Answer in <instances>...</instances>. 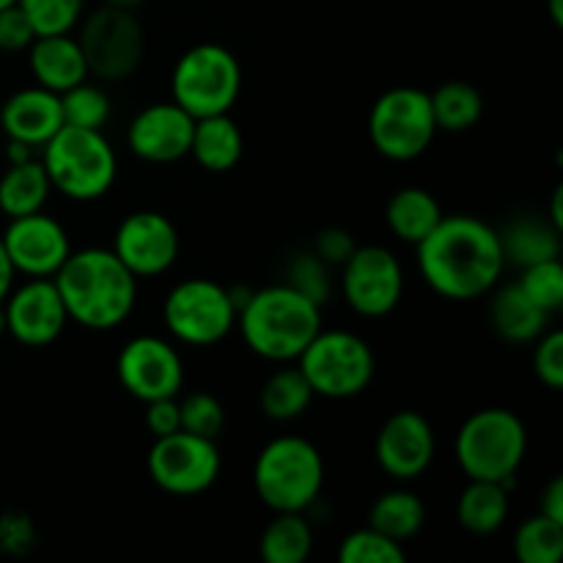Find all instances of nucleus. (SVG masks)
Masks as SVG:
<instances>
[{"label": "nucleus", "instance_id": "10", "mask_svg": "<svg viewBox=\"0 0 563 563\" xmlns=\"http://www.w3.org/2000/svg\"><path fill=\"white\" fill-rule=\"evenodd\" d=\"M165 328L190 346H214L234 330L236 308L229 289L209 278H190L168 291L163 306Z\"/></svg>", "mask_w": 563, "mask_h": 563}, {"label": "nucleus", "instance_id": "24", "mask_svg": "<svg viewBox=\"0 0 563 563\" xmlns=\"http://www.w3.org/2000/svg\"><path fill=\"white\" fill-rule=\"evenodd\" d=\"M385 220H388L394 236L418 245L443 220V209H440L438 198L423 187H401L399 192L390 196L388 207H385Z\"/></svg>", "mask_w": 563, "mask_h": 563}, {"label": "nucleus", "instance_id": "28", "mask_svg": "<svg viewBox=\"0 0 563 563\" xmlns=\"http://www.w3.org/2000/svg\"><path fill=\"white\" fill-rule=\"evenodd\" d=\"M427 522V506L410 489H390L374 500L368 511V528L396 539V542H410Z\"/></svg>", "mask_w": 563, "mask_h": 563}, {"label": "nucleus", "instance_id": "50", "mask_svg": "<svg viewBox=\"0 0 563 563\" xmlns=\"http://www.w3.org/2000/svg\"><path fill=\"white\" fill-rule=\"evenodd\" d=\"M11 3H16V0H0V9H5V5H11Z\"/></svg>", "mask_w": 563, "mask_h": 563}, {"label": "nucleus", "instance_id": "35", "mask_svg": "<svg viewBox=\"0 0 563 563\" xmlns=\"http://www.w3.org/2000/svg\"><path fill=\"white\" fill-rule=\"evenodd\" d=\"M517 284L542 311L555 313L563 308V267L559 258H544L522 267V278Z\"/></svg>", "mask_w": 563, "mask_h": 563}, {"label": "nucleus", "instance_id": "45", "mask_svg": "<svg viewBox=\"0 0 563 563\" xmlns=\"http://www.w3.org/2000/svg\"><path fill=\"white\" fill-rule=\"evenodd\" d=\"M14 267H11L9 256H5L3 251V242H0V306H3V300L9 297L11 286H14Z\"/></svg>", "mask_w": 563, "mask_h": 563}, {"label": "nucleus", "instance_id": "11", "mask_svg": "<svg viewBox=\"0 0 563 563\" xmlns=\"http://www.w3.org/2000/svg\"><path fill=\"white\" fill-rule=\"evenodd\" d=\"M77 44L86 58L88 75L99 80L119 82L141 66L146 36L135 11L99 5L82 20Z\"/></svg>", "mask_w": 563, "mask_h": 563}, {"label": "nucleus", "instance_id": "3", "mask_svg": "<svg viewBox=\"0 0 563 563\" xmlns=\"http://www.w3.org/2000/svg\"><path fill=\"white\" fill-rule=\"evenodd\" d=\"M242 341L264 361L291 363L322 330V306L308 300L289 284L251 291L236 311Z\"/></svg>", "mask_w": 563, "mask_h": 563}, {"label": "nucleus", "instance_id": "21", "mask_svg": "<svg viewBox=\"0 0 563 563\" xmlns=\"http://www.w3.org/2000/svg\"><path fill=\"white\" fill-rule=\"evenodd\" d=\"M27 64H31L33 77L42 88L55 93H64L75 88L88 77L86 58L69 33H55V36H36L27 47Z\"/></svg>", "mask_w": 563, "mask_h": 563}, {"label": "nucleus", "instance_id": "23", "mask_svg": "<svg viewBox=\"0 0 563 563\" xmlns=\"http://www.w3.org/2000/svg\"><path fill=\"white\" fill-rule=\"evenodd\" d=\"M242 148H245V141H242L240 126L229 119V113L196 119V124H192L190 154L209 174H225V170L234 168L242 157Z\"/></svg>", "mask_w": 563, "mask_h": 563}, {"label": "nucleus", "instance_id": "7", "mask_svg": "<svg viewBox=\"0 0 563 563\" xmlns=\"http://www.w3.org/2000/svg\"><path fill=\"white\" fill-rule=\"evenodd\" d=\"M297 361L313 396L324 399L361 396L372 385L377 368L372 346L350 330H319Z\"/></svg>", "mask_w": 563, "mask_h": 563}, {"label": "nucleus", "instance_id": "9", "mask_svg": "<svg viewBox=\"0 0 563 563\" xmlns=\"http://www.w3.org/2000/svg\"><path fill=\"white\" fill-rule=\"evenodd\" d=\"M368 135L374 148L394 163L421 157L438 135L429 93L410 86L385 91L368 113Z\"/></svg>", "mask_w": 563, "mask_h": 563}, {"label": "nucleus", "instance_id": "39", "mask_svg": "<svg viewBox=\"0 0 563 563\" xmlns=\"http://www.w3.org/2000/svg\"><path fill=\"white\" fill-rule=\"evenodd\" d=\"M537 352H533V372L537 377L548 385L550 390L563 388V333L553 330V333L539 335Z\"/></svg>", "mask_w": 563, "mask_h": 563}, {"label": "nucleus", "instance_id": "2", "mask_svg": "<svg viewBox=\"0 0 563 563\" xmlns=\"http://www.w3.org/2000/svg\"><path fill=\"white\" fill-rule=\"evenodd\" d=\"M53 280L66 313L80 328L113 330L135 308L137 278L104 247L71 251Z\"/></svg>", "mask_w": 563, "mask_h": 563}, {"label": "nucleus", "instance_id": "32", "mask_svg": "<svg viewBox=\"0 0 563 563\" xmlns=\"http://www.w3.org/2000/svg\"><path fill=\"white\" fill-rule=\"evenodd\" d=\"M563 553V522L537 515L515 533V555L522 563H559Z\"/></svg>", "mask_w": 563, "mask_h": 563}, {"label": "nucleus", "instance_id": "18", "mask_svg": "<svg viewBox=\"0 0 563 563\" xmlns=\"http://www.w3.org/2000/svg\"><path fill=\"white\" fill-rule=\"evenodd\" d=\"M432 423L416 410H399L379 427L374 456L383 473L396 482H412L423 476L434 460Z\"/></svg>", "mask_w": 563, "mask_h": 563}, {"label": "nucleus", "instance_id": "15", "mask_svg": "<svg viewBox=\"0 0 563 563\" xmlns=\"http://www.w3.org/2000/svg\"><path fill=\"white\" fill-rule=\"evenodd\" d=\"M0 242L14 273L27 275V278H53L71 253L64 225L44 212L11 218Z\"/></svg>", "mask_w": 563, "mask_h": 563}, {"label": "nucleus", "instance_id": "43", "mask_svg": "<svg viewBox=\"0 0 563 563\" xmlns=\"http://www.w3.org/2000/svg\"><path fill=\"white\" fill-rule=\"evenodd\" d=\"M146 427L154 438H165V434L179 432L181 418H179V401H176V396L146 401Z\"/></svg>", "mask_w": 563, "mask_h": 563}, {"label": "nucleus", "instance_id": "26", "mask_svg": "<svg viewBox=\"0 0 563 563\" xmlns=\"http://www.w3.org/2000/svg\"><path fill=\"white\" fill-rule=\"evenodd\" d=\"M456 517L465 531L476 533V537H489V533L500 531L509 517V493L500 487V482L471 478L456 504Z\"/></svg>", "mask_w": 563, "mask_h": 563}, {"label": "nucleus", "instance_id": "13", "mask_svg": "<svg viewBox=\"0 0 563 563\" xmlns=\"http://www.w3.org/2000/svg\"><path fill=\"white\" fill-rule=\"evenodd\" d=\"M344 297L361 317H388L405 295V269L383 245L355 247L344 264Z\"/></svg>", "mask_w": 563, "mask_h": 563}, {"label": "nucleus", "instance_id": "40", "mask_svg": "<svg viewBox=\"0 0 563 563\" xmlns=\"http://www.w3.org/2000/svg\"><path fill=\"white\" fill-rule=\"evenodd\" d=\"M33 544H36V528L31 517L16 509L5 511L0 517V550L9 555H25L31 553Z\"/></svg>", "mask_w": 563, "mask_h": 563}, {"label": "nucleus", "instance_id": "30", "mask_svg": "<svg viewBox=\"0 0 563 563\" xmlns=\"http://www.w3.org/2000/svg\"><path fill=\"white\" fill-rule=\"evenodd\" d=\"M432 102V115L438 130L445 132H467L482 121L484 99L476 86L465 80H449L429 93Z\"/></svg>", "mask_w": 563, "mask_h": 563}, {"label": "nucleus", "instance_id": "6", "mask_svg": "<svg viewBox=\"0 0 563 563\" xmlns=\"http://www.w3.org/2000/svg\"><path fill=\"white\" fill-rule=\"evenodd\" d=\"M528 454V432L520 416L506 407L478 410L456 434V460L467 478L504 482L517 476Z\"/></svg>", "mask_w": 563, "mask_h": 563}, {"label": "nucleus", "instance_id": "33", "mask_svg": "<svg viewBox=\"0 0 563 563\" xmlns=\"http://www.w3.org/2000/svg\"><path fill=\"white\" fill-rule=\"evenodd\" d=\"M60 97V115L64 124L82 126V130H102L110 119V99L108 93L91 82H77L69 91L58 93Z\"/></svg>", "mask_w": 563, "mask_h": 563}, {"label": "nucleus", "instance_id": "34", "mask_svg": "<svg viewBox=\"0 0 563 563\" xmlns=\"http://www.w3.org/2000/svg\"><path fill=\"white\" fill-rule=\"evenodd\" d=\"M341 563H401L405 561V548L396 539L374 531V528H361L352 531L339 548Z\"/></svg>", "mask_w": 563, "mask_h": 563}, {"label": "nucleus", "instance_id": "42", "mask_svg": "<svg viewBox=\"0 0 563 563\" xmlns=\"http://www.w3.org/2000/svg\"><path fill=\"white\" fill-rule=\"evenodd\" d=\"M355 240H352V234L346 229H322L317 234V240H313V253H317L319 258H322L328 267H341V264L346 262V258L355 253Z\"/></svg>", "mask_w": 563, "mask_h": 563}, {"label": "nucleus", "instance_id": "5", "mask_svg": "<svg viewBox=\"0 0 563 563\" xmlns=\"http://www.w3.org/2000/svg\"><path fill=\"white\" fill-rule=\"evenodd\" d=\"M324 462L306 438H275L258 454L253 487L273 511H308L322 495Z\"/></svg>", "mask_w": 563, "mask_h": 563}, {"label": "nucleus", "instance_id": "41", "mask_svg": "<svg viewBox=\"0 0 563 563\" xmlns=\"http://www.w3.org/2000/svg\"><path fill=\"white\" fill-rule=\"evenodd\" d=\"M36 38V31L27 22L25 11L16 3L0 9V49L3 53H20V49H27Z\"/></svg>", "mask_w": 563, "mask_h": 563}, {"label": "nucleus", "instance_id": "22", "mask_svg": "<svg viewBox=\"0 0 563 563\" xmlns=\"http://www.w3.org/2000/svg\"><path fill=\"white\" fill-rule=\"evenodd\" d=\"M548 311L537 306L520 284H509L493 297L489 302V322H493L495 333L506 339L509 344H528L537 341L548 328Z\"/></svg>", "mask_w": 563, "mask_h": 563}, {"label": "nucleus", "instance_id": "31", "mask_svg": "<svg viewBox=\"0 0 563 563\" xmlns=\"http://www.w3.org/2000/svg\"><path fill=\"white\" fill-rule=\"evenodd\" d=\"M313 390L308 385V379L302 377V372L297 366L278 368L275 374H269V379L262 388V410L264 416L273 418V421L286 423L300 418L302 412L311 407Z\"/></svg>", "mask_w": 563, "mask_h": 563}, {"label": "nucleus", "instance_id": "46", "mask_svg": "<svg viewBox=\"0 0 563 563\" xmlns=\"http://www.w3.org/2000/svg\"><path fill=\"white\" fill-rule=\"evenodd\" d=\"M5 157H9V165L11 163H25V159H33V148L27 146V143L9 141V148H5Z\"/></svg>", "mask_w": 563, "mask_h": 563}, {"label": "nucleus", "instance_id": "48", "mask_svg": "<svg viewBox=\"0 0 563 563\" xmlns=\"http://www.w3.org/2000/svg\"><path fill=\"white\" fill-rule=\"evenodd\" d=\"M146 0H104V5H113V9H124V11H137Z\"/></svg>", "mask_w": 563, "mask_h": 563}, {"label": "nucleus", "instance_id": "8", "mask_svg": "<svg viewBox=\"0 0 563 563\" xmlns=\"http://www.w3.org/2000/svg\"><path fill=\"white\" fill-rule=\"evenodd\" d=\"M174 102L192 119L229 113L242 91V69L220 44H196L174 66Z\"/></svg>", "mask_w": 563, "mask_h": 563}, {"label": "nucleus", "instance_id": "37", "mask_svg": "<svg viewBox=\"0 0 563 563\" xmlns=\"http://www.w3.org/2000/svg\"><path fill=\"white\" fill-rule=\"evenodd\" d=\"M179 418L181 429L190 434H198V438L214 440L220 438L225 427V410L212 394H190L185 401H179Z\"/></svg>", "mask_w": 563, "mask_h": 563}, {"label": "nucleus", "instance_id": "27", "mask_svg": "<svg viewBox=\"0 0 563 563\" xmlns=\"http://www.w3.org/2000/svg\"><path fill=\"white\" fill-rule=\"evenodd\" d=\"M258 550L267 563H306L313 550V531L306 511H275V520L264 528Z\"/></svg>", "mask_w": 563, "mask_h": 563}, {"label": "nucleus", "instance_id": "44", "mask_svg": "<svg viewBox=\"0 0 563 563\" xmlns=\"http://www.w3.org/2000/svg\"><path fill=\"white\" fill-rule=\"evenodd\" d=\"M539 515L550 517V520H555V522H563V478L561 476H555L553 482L542 489Z\"/></svg>", "mask_w": 563, "mask_h": 563}, {"label": "nucleus", "instance_id": "19", "mask_svg": "<svg viewBox=\"0 0 563 563\" xmlns=\"http://www.w3.org/2000/svg\"><path fill=\"white\" fill-rule=\"evenodd\" d=\"M192 119L176 102H157L143 108L126 130V146L143 163H176L190 154Z\"/></svg>", "mask_w": 563, "mask_h": 563}, {"label": "nucleus", "instance_id": "49", "mask_svg": "<svg viewBox=\"0 0 563 563\" xmlns=\"http://www.w3.org/2000/svg\"><path fill=\"white\" fill-rule=\"evenodd\" d=\"M550 14L555 25H563V0H550Z\"/></svg>", "mask_w": 563, "mask_h": 563}, {"label": "nucleus", "instance_id": "4", "mask_svg": "<svg viewBox=\"0 0 563 563\" xmlns=\"http://www.w3.org/2000/svg\"><path fill=\"white\" fill-rule=\"evenodd\" d=\"M49 185L71 201H97L113 187L119 159L102 130L64 124L42 146Z\"/></svg>", "mask_w": 563, "mask_h": 563}, {"label": "nucleus", "instance_id": "36", "mask_svg": "<svg viewBox=\"0 0 563 563\" xmlns=\"http://www.w3.org/2000/svg\"><path fill=\"white\" fill-rule=\"evenodd\" d=\"M16 5L25 11L36 36L71 33L82 14V0H16Z\"/></svg>", "mask_w": 563, "mask_h": 563}, {"label": "nucleus", "instance_id": "20", "mask_svg": "<svg viewBox=\"0 0 563 563\" xmlns=\"http://www.w3.org/2000/svg\"><path fill=\"white\" fill-rule=\"evenodd\" d=\"M0 126L9 141L27 143L31 148H42L55 132L64 126L60 115V97L47 88H22L5 99L0 110Z\"/></svg>", "mask_w": 563, "mask_h": 563}, {"label": "nucleus", "instance_id": "16", "mask_svg": "<svg viewBox=\"0 0 563 563\" xmlns=\"http://www.w3.org/2000/svg\"><path fill=\"white\" fill-rule=\"evenodd\" d=\"M113 253L135 278H157L179 258V231L159 212H132L115 229Z\"/></svg>", "mask_w": 563, "mask_h": 563}, {"label": "nucleus", "instance_id": "47", "mask_svg": "<svg viewBox=\"0 0 563 563\" xmlns=\"http://www.w3.org/2000/svg\"><path fill=\"white\" fill-rule=\"evenodd\" d=\"M550 223L555 225V229L563 231V187H559L553 196V209H550Z\"/></svg>", "mask_w": 563, "mask_h": 563}, {"label": "nucleus", "instance_id": "12", "mask_svg": "<svg viewBox=\"0 0 563 563\" xmlns=\"http://www.w3.org/2000/svg\"><path fill=\"white\" fill-rule=\"evenodd\" d=\"M148 476L163 493L192 498L218 482L220 451L214 440L179 429L154 440L148 451Z\"/></svg>", "mask_w": 563, "mask_h": 563}, {"label": "nucleus", "instance_id": "25", "mask_svg": "<svg viewBox=\"0 0 563 563\" xmlns=\"http://www.w3.org/2000/svg\"><path fill=\"white\" fill-rule=\"evenodd\" d=\"M49 190H53V185H49L47 170L38 159L11 163L9 170L0 176V212L9 220L42 212Z\"/></svg>", "mask_w": 563, "mask_h": 563}, {"label": "nucleus", "instance_id": "29", "mask_svg": "<svg viewBox=\"0 0 563 563\" xmlns=\"http://www.w3.org/2000/svg\"><path fill=\"white\" fill-rule=\"evenodd\" d=\"M500 245H504L506 262L528 267V264L561 256V231L550 220L522 218L500 234Z\"/></svg>", "mask_w": 563, "mask_h": 563}, {"label": "nucleus", "instance_id": "14", "mask_svg": "<svg viewBox=\"0 0 563 563\" xmlns=\"http://www.w3.org/2000/svg\"><path fill=\"white\" fill-rule=\"evenodd\" d=\"M119 383L137 401L165 399L176 396L185 383V366L174 344L159 335H135L126 341L115 361Z\"/></svg>", "mask_w": 563, "mask_h": 563}, {"label": "nucleus", "instance_id": "17", "mask_svg": "<svg viewBox=\"0 0 563 563\" xmlns=\"http://www.w3.org/2000/svg\"><path fill=\"white\" fill-rule=\"evenodd\" d=\"M5 330L22 346H49L69 324L53 278H31L3 300Z\"/></svg>", "mask_w": 563, "mask_h": 563}, {"label": "nucleus", "instance_id": "38", "mask_svg": "<svg viewBox=\"0 0 563 563\" xmlns=\"http://www.w3.org/2000/svg\"><path fill=\"white\" fill-rule=\"evenodd\" d=\"M286 284L291 289H297L300 295H306L308 300H313L317 306H324L330 297V267L317 256L313 251L300 253V256L291 258L289 269H286Z\"/></svg>", "mask_w": 563, "mask_h": 563}, {"label": "nucleus", "instance_id": "1", "mask_svg": "<svg viewBox=\"0 0 563 563\" xmlns=\"http://www.w3.org/2000/svg\"><path fill=\"white\" fill-rule=\"evenodd\" d=\"M416 247L421 278L445 300L489 295L506 267L498 231L467 214L443 218Z\"/></svg>", "mask_w": 563, "mask_h": 563}]
</instances>
